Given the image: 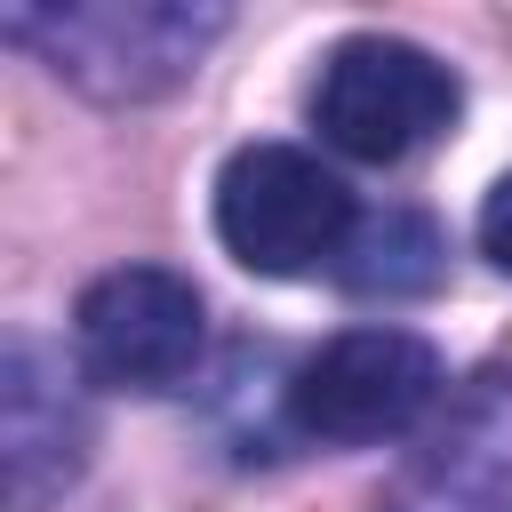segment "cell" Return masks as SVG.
<instances>
[{
  "instance_id": "cell-1",
  "label": "cell",
  "mask_w": 512,
  "mask_h": 512,
  "mask_svg": "<svg viewBox=\"0 0 512 512\" xmlns=\"http://www.w3.org/2000/svg\"><path fill=\"white\" fill-rule=\"evenodd\" d=\"M224 24H232L224 8L104 0V8H8L0 32L40 48L56 80H72L104 104H144V96H168Z\"/></svg>"
},
{
  "instance_id": "cell-5",
  "label": "cell",
  "mask_w": 512,
  "mask_h": 512,
  "mask_svg": "<svg viewBox=\"0 0 512 512\" xmlns=\"http://www.w3.org/2000/svg\"><path fill=\"white\" fill-rule=\"evenodd\" d=\"M72 336H80V368L96 384H112V392H176L200 368L208 304L168 264H120L80 296Z\"/></svg>"
},
{
  "instance_id": "cell-4",
  "label": "cell",
  "mask_w": 512,
  "mask_h": 512,
  "mask_svg": "<svg viewBox=\"0 0 512 512\" xmlns=\"http://www.w3.org/2000/svg\"><path fill=\"white\" fill-rule=\"evenodd\" d=\"M352 192L296 144H240L216 176V232L248 272H312L352 240Z\"/></svg>"
},
{
  "instance_id": "cell-2",
  "label": "cell",
  "mask_w": 512,
  "mask_h": 512,
  "mask_svg": "<svg viewBox=\"0 0 512 512\" xmlns=\"http://www.w3.org/2000/svg\"><path fill=\"white\" fill-rule=\"evenodd\" d=\"M440 384H448V368L416 328H344L288 368L280 424H288V440L368 448V440L416 432L432 416Z\"/></svg>"
},
{
  "instance_id": "cell-9",
  "label": "cell",
  "mask_w": 512,
  "mask_h": 512,
  "mask_svg": "<svg viewBox=\"0 0 512 512\" xmlns=\"http://www.w3.org/2000/svg\"><path fill=\"white\" fill-rule=\"evenodd\" d=\"M480 248L512 272V176H504V184L488 192V208H480Z\"/></svg>"
},
{
  "instance_id": "cell-7",
  "label": "cell",
  "mask_w": 512,
  "mask_h": 512,
  "mask_svg": "<svg viewBox=\"0 0 512 512\" xmlns=\"http://www.w3.org/2000/svg\"><path fill=\"white\" fill-rule=\"evenodd\" d=\"M376 512H512V368H480Z\"/></svg>"
},
{
  "instance_id": "cell-8",
  "label": "cell",
  "mask_w": 512,
  "mask_h": 512,
  "mask_svg": "<svg viewBox=\"0 0 512 512\" xmlns=\"http://www.w3.org/2000/svg\"><path fill=\"white\" fill-rule=\"evenodd\" d=\"M440 272H448V240H440V224L424 208L360 216L344 256H336V280L352 296H424V288H440Z\"/></svg>"
},
{
  "instance_id": "cell-6",
  "label": "cell",
  "mask_w": 512,
  "mask_h": 512,
  "mask_svg": "<svg viewBox=\"0 0 512 512\" xmlns=\"http://www.w3.org/2000/svg\"><path fill=\"white\" fill-rule=\"evenodd\" d=\"M88 464V400L56 344L8 336L0 344V472L8 512H48Z\"/></svg>"
},
{
  "instance_id": "cell-3",
  "label": "cell",
  "mask_w": 512,
  "mask_h": 512,
  "mask_svg": "<svg viewBox=\"0 0 512 512\" xmlns=\"http://www.w3.org/2000/svg\"><path fill=\"white\" fill-rule=\"evenodd\" d=\"M456 120V72L440 56H424L416 40H384V32H352L312 88V128L368 168L408 160L416 144H432Z\"/></svg>"
}]
</instances>
